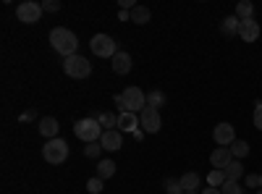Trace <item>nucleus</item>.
<instances>
[{
	"mask_svg": "<svg viewBox=\"0 0 262 194\" xmlns=\"http://www.w3.org/2000/svg\"><path fill=\"white\" fill-rule=\"evenodd\" d=\"M50 45H53V50H55L58 55L71 58V55H76V50H79V39H76V34H74L71 29L55 27V29L50 32Z\"/></svg>",
	"mask_w": 262,
	"mask_h": 194,
	"instance_id": "nucleus-1",
	"label": "nucleus"
},
{
	"mask_svg": "<svg viewBox=\"0 0 262 194\" xmlns=\"http://www.w3.org/2000/svg\"><path fill=\"white\" fill-rule=\"evenodd\" d=\"M116 105L121 107V113H142L147 107V92H142L139 87H126L121 95H116Z\"/></svg>",
	"mask_w": 262,
	"mask_h": 194,
	"instance_id": "nucleus-2",
	"label": "nucleus"
},
{
	"mask_svg": "<svg viewBox=\"0 0 262 194\" xmlns=\"http://www.w3.org/2000/svg\"><path fill=\"white\" fill-rule=\"evenodd\" d=\"M74 134L84 142V144H90V142H100L102 139V134H105V128L100 126V121H95L92 116L90 118H81V121H76V126H74Z\"/></svg>",
	"mask_w": 262,
	"mask_h": 194,
	"instance_id": "nucleus-3",
	"label": "nucleus"
},
{
	"mask_svg": "<svg viewBox=\"0 0 262 194\" xmlns=\"http://www.w3.org/2000/svg\"><path fill=\"white\" fill-rule=\"evenodd\" d=\"M42 158H45L50 165H60L66 158H69V144H66V139H48L45 147H42Z\"/></svg>",
	"mask_w": 262,
	"mask_h": 194,
	"instance_id": "nucleus-4",
	"label": "nucleus"
},
{
	"mask_svg": "<svg viewBox=\"0 0 262 194\" xmlns=\"http://www.w3.org/2000/svg\"><path fill=\"white\" fill-rule=\"evenodd\" d=\"M63 71L69 74L71 79H86V76L92 74V63L76 53L71 58H63Z\"/></svg>",
	"mask_w": 262,
	"mask_h": 194,
	"instance_id": "nucleus-5",
	"label": "nucleus"
},
{
	"mask_svg": "<svg viewBox=\"0 0 262 194\" xmlns=\"http://www.w3.org/2000/svg\"><path fill=\"white\" fill-rule=\"evenodd\" d=\"M90 48H92L95 55H100V58H111V60H113V55L118 53L116 39H113L111 34H95V37L90 39Z\"/></svg>",
	"mask_w": 262,
	"mask_h": 194,
	"instance_id": "nucleus-6",
	"label": "nucleus"
},
{
	"mask_svg": "<svg viewBox=\"0 0 262 194\" xmlns=\"http://www.w3.org/2000/svg\"><path fill=\"white\" fill-rule=\"evenodd\" d=\"M42 3H34V0H24V3L16 6V16L21 24H37V21L42 18Z\"/></svg>",
	"mask_w": 262,
	"mask_h": 194,
	"instance_id": "nucleus-7",
	"label": "nucleus"
},
{
	"mask_svg": "<svg viewBox=\"0 0 262 194\" xmlns=\"http://www.w3.org/2000/svg\"><path fill=\"white\" fill-rule=\"evenodd\" d=\"M139 126H142V132H144V134H158V132H160V126H163L158 107H149V105H147L144 111L139 113Z\"/></svg>",
	"mask_w": 262,
	"mask_h": 194,
	"instance_id": "nucleus-8",
	"label": "nucleus"
},
{
	"mask_svg": "<svg viewBox=\"0 0 262 194\" xmlns=\"http://www.w3.org/2000/svg\"><path fill=\"white\" fill-rule=\"evenodd\" d=\"M212 139H215V144L217 147H231L233 142H236V128L231 126V123H217L215 126V132H212Z\"/></svg>",
	"mask_w": 262,
	"mask_h": 194,
	"instance_id": "nucleus-9",
	"label": "nucleus"
},
{
	"mask_svg": "<svg viewBox=\"0 0 262 194\" xmlns=\"http://www.w3.org/2000/svg\"><path fill=\"white\" fill-rule=\"evenodd\" d=\"M210 163H212V168H217V170H226L231 163H233V155H231V149L228 147H217V149H212V155H210Z\"/></svg>",
	"mask_w": 262,
	"mask_h": 194,
	"instance_id": "nucleus-10",
	"label": "nucleus"
},
{
	"mask_svg": "<svg viewBox=\"0 0 262 194\" xmlns=\"http://www.w3.org/2000/svg\"><path fill=\"white\" fill-rule=\"evenodd\" d=\"M102 149H107V153H116V149L123 147V132H118V128H113V132H105L102 139H100Z\"/></svg>",
	"mask_w": 262,
	"mask_h": 194,
	"instance_id": "nucleus-11",
	"label": "nucleus"
},
{
	"mask_svg": "<svg viewBox=\"0 0 262 194\" xmlns=\"http://www.w3.org/2000/svg\"><path fill=\"white\" fill-rule=\"evenodd\" d=\"M238 37H242L244 42H257L259 39V24H257L254 18L242 21V27H238Z\"/></svg>",
	"mask_w": 262,
	"mask_h": 194,
	"instance_id": "nucleus-12",
	"label": "nucleus"
},
{
	"mask_svg": "<svg viewBox=\"0 0 262 194\" xmlns=\"http://www.w3.org/2000/svg\"><path fill=\"white\" fill-rule=\"evenodd\" d=\"M118 128L121 132H126V134H134L137 128H139V116L137 113H118Z\"/></svg>",
	"mask_w": 262,
	"mask_h": 194,
	"instance_id": "nucleus-13",
	"label": "nucleus"
},
{
	"mask_svg": "<svg viewBox=\"0 0 262 194\" xmlns=\"http://www.w3.org/2000/svg\"><path fill=\"white\" fill-rule=\"evenodd\" d=\"M113 71H116L118 76H123V74L131 71V55H128L126 50H118V53L113 55Z\"/></svg>",
	"mask_w": 262,
	"mask_h": 194,
	"instance_id": "nucleus-14",
	"label": "nucleus"
},
{
	"mask_svg": "<svg viewBox=\"0 0 262 194\" xmlns=\"http://www.w3.org/2000/svg\"><path fill=\"white\" fill-rule=\"evenodd\" d=\"M58 132H60V126L53 116H45L39 121V134L42 137H48V139H58Z\"/></svg>",
	"mask_w": 262,
	"mask_h": 194,
	"instance_id": "nucleus-15",
	"label": "nucleus"
},
{
	"mask_svg": "<svg viewBox=\"0 0 262 194\" xmlns=\"http://www.w3.org/2000/svg\"><path fill=\"white\" fill-rule=\"evenodd\" d=\"M238 27H242V21H238L236 16H226V18L221 21V32H223L226 37H231V34H238Z\"/></svg>",
	"mask_w": 262,
	"mask_h": 194,
	"instance_id": "nucleus-16",
	"label": "nucleus"
},
{
	"mask_svg": "<svg viewBox=\"0 0 262 194\" xmlns=\"http://www.w3.org/2000/svg\"><path fill=\"white\" fill-rule=\"evenodd\" d=\"M92 118L100 121V126H105V132H113V128L118 126V116L116 113H95Z\"/></svg>",
	"mask_w": 262,
	"mask_h": 194,
	"instance_id": "nucleus-17",
	"label": "nucleus"
},
{
	"mask_svg": "<svg viewBox=\"0 0 262 194\" xmlns=\"http://www.w3.org/2000/svg\"><path fill=\"white\" fill-rule=\"evenodd\" d=\"M97 176L105 181V179H111V176H116V163L111 160V158H105V160H100V165H97Z\"/></svg>",
	"mask_w": 262,
	"mask_h": 194,
	"instance_id": "nucleus-18",
	"label": "nucleus"
},
{
	"mask_svg": "<svg viewBox=\"0 0 262 194\" xmlns=\"http://www.w3.org/2000/svg\"><path fill=\"white\" fill-rule=\"evenodd\" d=\"M223 174H226V181H238V179L244 176V165H242V160H233V163L223 170Z\"/></svg>",
	"mask_w": 262,
	"mask_h": 194,
	"instance_id": "nucleus-19",
	"label": "nucleus"
},
{
	"mask_svg": "<svg viewBox=\"0 0 262 194\" xmlns=\"http://www.w3.org/2000/svg\"><path fill=\"white\" fill-rule=\"evenodd\" d=\"M152 18V13H149V8L147 6H137V8H131V21H134V24H147V21Z\"/></svg>",
	"mask_w": 262,
	"mask_h": 194,
	"instance_id": "nucleus-20",
	"label": "nucleus"
},
{
	"mask_svg": "<svg viewBox=\"0 0 262 194\" xmlns=\"http://www.w3.org/2000/svg\"><path fill=\"white\" fill-rule=\"evenodd\" d=\"M228 149H231L233 160H242V158H247V155H249V144H247L244 139H236V142H233Z\"/></svg>",
	"mask_w": 262,
	"mask_h": 194,
	"instance_id": "nucleus-21",
	"label": "nucleus"
},
{
	"mask_svg": "<svg viewBox=\"0 0 262 194\" xmlns=\"http://www.w3.org/2000/svg\"><path fill=\"white\" fill-rule=\"evenodd\" d=\"M254 13V6L249 3V0H242V3H236V18L238 21H249Z\"/></svg>",
	"mask_w": 262,
	"mask_h": 194,
	"instance_id": "nucleus-22",
	"label": "nucleus"
},
{
	"mask_svg": "<svg viewBox=\"0 0 262 194\" xmlns=\"http://www.w3.org/2000/svg\"><path fill=\"white\" fill-rule=\"evenodd\" d=\"M200 174H184L181 176V186H184V191H196L200 189Z\"/></svg>",
	"mask_w": 262,
	"mask_h": 194,
	"instance_id": "nucleus-23",
	"label": "nucleus"
},
{
	"mask_svg": "<svg viewBox=\"0 0 262 194\" xmlns=\"http://www.w3.org/2000/svg\"><path fill=\"white\" fill-rule=\"evenodd\" d=\"M147 105H149V107H158V111H160V107L165 105V95H163L160 90H152V92H147Z\"/></svg>",
	"mask_w": 262,
	"mask_h": 194,
	"instance_id": "nucleus-24",
	"label": "nucleus"
},
{
	"mask_svg": "<svg viewBox=\"0 0 262 194\" xmlns=\"http://www.w3.org/2000/svg\"><path fill=\"white\" fill-rule=\"evenodd\" d=\"M207 184L215 186V189H221L226 184V174H223V170H217V168H212L210 174H207Z\"/></svg>",
	"mask_w": 262,
	"mask_h": 194,
	"instance_id": "nucleus-25",
	"label": "nucleus"
},
{
	"mask_svg": "<svg viewBox=\"0 0 262 194\" xmlns=\"http://www.w3.org/2000/svg\"><path fill=\"white\" fill-rule=\"evenodd\" d=\"M165 194H184V186H181V179H165Z\"/></svg>",
	"mask_w": 262,
	"mask_h": 194,
	"instance_id": "nucleus-26",
	"label": "nucleus"
},
{
	"mask_svg": "<svg viewBox=\"0 0 262 194\" xmlns=\"http://www.w3.org/2000/svg\"><path fill=\"white\" fill-rule=\"evenodd\" d=\"M221 191L223 194H244V189H242V184H238V181H226L221 186Z\"/></svg>",
	"mask_w": 262,
	"mask_h": 194,
	"instance_id": "nucleus-27",
	"label": "nucleus"
},
{
	"mask_svg": "<svg viewBox=\"0 0 262 194\" xmlns=\"http://www.w3.org/2000/svg\"><path fill=\"white\" fill-rule=\"evenodd\" d=\"M100 153H102V144L100 142H90V144L84 147V155L86 158H100Z\"/></svg>",
	"mask_w": 262,
	"mask_h": 194,
	"instance_id": "nucleus-28",
	"label": "nucleus"
},
{
	"mask_svg": "<svg viewBox=\"0 0 262 194\" xmlns=\"http://www.w3.org/2000/svg\"><path fill=\"white\" fill-rule=\"evenodd\" d=\"M86 191H90V194H100L102 191V179L100 176L90 179V181H86Z\"/></svg>",
	"mask_w": 262,
	"mask_h": 194,
	"instance_id": "nucleus-29",
	"label": "nucleus"
},
{
	"mask_svg": "<svg viewBox=\"0 0 262 194\" xmlns=\"http://www.w3.org/2000/svg\"><path fill=\"white\" fill-rule=\"evenodd\" d=\"M42 11H48V13H58V11H60V0H45V3H42Z\"/></svg>",
	"mask_w": 262,
	"mask_h": 194,
	"instance_id": "nucleus-30",
	"label": "nucleus"
},
{
	"mask_svg": "<svg viewBox=\"0 0 262 194\" xmlns=\"http://www.w3.org/2000/svg\"><path fill=\"white\" fill-rule=\"evenodd\" d=\"M254 126L262 132V100H257V102H254Z\"/></svg>",
	"mask_w": 262,
	"mask_h": 194,
	"instance_id": "nucleus-31",
	"label": "nucleus"
},
{
	"mask_svg": "<svg viewBox=\"0 0 262 194\" xmlns=\"http://www.w3.org/2000/svg\"><path fill=\"white\" fill-rule=\"evenodd\" d=\"M247 186L259 189V176H257V174H247Z\"/></svg>",
	"mask_w": 262,
	"mask_h": 194,
	"instance_id": "nucleus-32",
	"label": "nucleus"
},
{
	"mask_svg": "<svg viewBox=\"0 0 262 194\" xmlns=\"http://www.w3.org/2000/svg\"><path fill=\"white\" fill-rule=\"evenodd\" d=\"M131 8H137L134 0H121V11H131Z\"/></svg>",
	"mask_w": 262,
	"mask_h": 194,
	"instance_id": "nucleus-33",
	"label": "nucleus"
},
{
	"mask_svg": "<svg viewBox=\"0 0 262 194\" xmlns=\"http://www.w3.org/2000/svg\"><path fill=\"white\" fill-rule=\"evenodd\" d=\"M200 194H223L221 189H215V186H207V189H202Z\"/></svg>",
	"mask_w": 262,
	"mask_h": 194,
	"instance_id": "nucleus-34",
	"label": "nucleus"
},
{
	"mask_svg": "<svg viewBox=\"0 0 262 194\" xmlns=\"http://www.w3.org/2000/svg\"><path fill=\"white\" fill-rule=\"evenodd\" d=\"M118 18L121 21H131V11H118Z\"/></svg>",
	"mask_w": 262,
	"mask_h": 194,
	"instance_id": "nucleus-35",
	"label": "nucleus"
},
{
	"mask_svg": "<svg viewBox=\"0 0 262 194\" xmlns=\"http://www.w3.org/2000/svg\"><path fill=\"white\" fill-rule=\"evenodd\" d=\"M32 118H34V111H27L24 116H21V121H32Z\"/></svg>",
	"mask_w": 262,
	"mask_h": 194,
	"instance_id": "nucleus-36",
	"label": "nucleus"
},
{
	"mask_svg": "<svg viewBox=\"0 0 262 194\" xmlns=\"http://www.w3.org/2000/svg\"><path fill=\"white\" fill-rule=\"evenodd\" d=\"M184 194H200V191H184Z\"/></svg>",
	"mask_w": 262,
	"mask_h": 194,
	"instance_id": "nucleus-37",
	"label": "nucleus"
},
{
	"mask_svg": "<svg viewBox=\"0 0 262 194\" xmlns=\"http://www.w3.org/2000/svg\"><path fill=\"white\" fill-rule=\"evenodd\" d=\"M259 189H262V174H259Z\"/></svg>",
	"mask_w": 262,
	"mask_h": 194,
	"instance_id": "nucleus-38",
	"label": "nucleus"
},
{
	"mask_svg": "<svg viewBox=\"0 0 262 194\" xmlns=\"http://www.w3.org/2000/svg\"><path fill=\"white\" fill-rule=\"evenodd\" d=\"M257 194H262V189H257Z\"/></svg>",
	"mask_w": 262,
	"mask_h": 194,
	"instance_id": "nucleus-39",
	"label": "nucleus"
}]
</instances>
